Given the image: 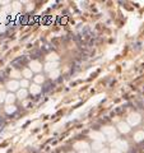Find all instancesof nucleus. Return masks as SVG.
<instances>
[{
    "label": "nucleus",
    "mask_w": 144,
    "mask_h": 153,
    "mask_svg": "<svg viewBox=\"0 0 144 153\" xmlns=\"http://www.w3.org/2000/svg\"><path fill=\"white\" fill-rule=\"evenodd\" d=\"M128 120H129V124H130V125H138L142 119H140L139 114H131L130 116L128 117Z\"/></svg>",
    "instance_id": "f257e3e1"
},
{
    "label": "nucleus",
    "mask_w": 144,
    "mask_h": 153,
    "mask_svg": "<svg viewBox=\"0 0 144 153\" xmlns=\"http://www.w3.org/2000/svg\"><path fill=\"white\" fill-rule=\"evenodd\" d=\"M114 145H115V148L120 149L121 152L128 149V143H126V142H124V140H116V142L114 143Z\"/></svg>",
    "instance_id": "f03ea898"
},
{
    "label": "nucleus",
    "mask_w": 144,
    "mask_h": 153,
    "mask_svg": "<svg viewBox=\"0 0 144 153\" xmlns=\"http://www.w3.org/2000/svg\"><path fill=\"white\" fill-rule=\"evenodd\" d=\"M91 138L94 139V140H97V142L105 140V135L101 134V133H97V131H93V133H91Z\"/></svg>",
    "instance_id": "7ed1b4c3"
},
{
    "label": "nucleus",
    "mask_w": 144,
    "mask_h": 153,
    "mask_svg": "<svg viewBox=\"0 0 144 153\" xmlns=\"http://www.w3.org/2000/svg\"><path fill=\"white\" fill-rule=\"evenodd\" d=\"M103 133L106 134V135H108L110 138H115V135H116V133H115V129H114V128H111V126H106V128H105Z\"/></svg>",
    "instance_id": "20e7f679"
},
{
    "label": "nucleus",
    "mask_w": 144,
    "mask_h": 153,
    "mask_svg": "<svg viewBox=\"0 0 144 153\" xmlns=\"http://www.w3.org/2000/svg\"><path fill=\"white\" fill-rule=\"evenodd\" d=\"M117 128L121 133H129V131H130V128H129V125L126 123H120L117 125Z\"/></svg>",
    "instance_id": "39448f33"
},
{
    "label": "nucleus",
    "mask_w": 144,
    "mask_h": 153,
    "mask_svg": "<svg viewBox=\"0 0 144 153\" xmlns=\"http://www.w3.org/2000/svg\"><path fill=\"white\" fill-rule=\"evenodd\" d=\"M19 86H20V83H18L17 81H12V82H9L8 84H6V87H8L10 91H17Z\"/></svg>",
    "instance_id": "423d86ee"
},
{
    "label": "nucleus",
    "mask_w": 144,
    "mask_h": 153,
    "mask_svg": "<svg viewBox=\"0 0 144 153\" xmlns=\"http://www.w3.org/2000/svg\"><path fill=\"white\" fill-rule=\"evenodd\" d=\"M30 67H31V70L32 72H40L41 70V64L38 61H31Z\"/></svg>",
    "instance_id": "0eeeda50"
},
{
    "label": "nucleus",
    "mask_w": 144,
    "mask_h": 153,
    "mask_svg": "<svg viewBox=\"0 0 144 153\" xmlns=\"http://www.w3.org/2000/svg\"><path fill=\"white\" fill-rule=\"evenodd\" d=\"M75 148H77V149H79L80 152H83V151H87L88 145H87V143H84V142H79V143H77V144H75Z\"/></svg>",
    "instance_id": "6e6552de"
},
{
    "label": "nucleus",
    "mask_w": 144,
    "mask_h": 153,
    "mask_svg": "<svg viewBox=\"0 0 144 153\" xmlns=\"http://www.w3.org/2000/svg\"><path fill=\"white\" fill-rule=\"evenodd\" d=\"M56 67H58V62H56V61H54V62H47L46 67H45V69H46L47 72L51 73L52 69H56Z\"/></svg>",
    "instance_id": "1a4fd4ad"
},
{
    "label": "nucleus",
    "mask_w": 144,
    "mask_h": 153,
    "mask_svg": "<svg viewBox=\"0 0 144 153\" xmlns=\"http://www.w3.org/2000/svg\"><path fill=\"white\" fill-rule=\"evenodd\" d=\"M40 92H41V87L38 84H33L31 87V93H32V95H37V93H40Z\"/></svg>",
    "instance_id": "9d476101"
},
{
    "label": "nucleus",
    "mask_w": 144,
    "mask_h": 153,
    "mask_svg": "<svg viewBox=\"0 0 144 153\" xmlns=\"http://www.w3.org/2000/svg\"><path fill=\"white\" fill-rule=\"evenodd\" d=\"M14 101H15V96H14V95H12V93H10V95L6 96L5 102L8 103V105H13V102H14Z\"/></svg>",
    "instance_id": "9b49d317"
},
{
    "label": "nucleus",
    "mask_w": 144,
    "mask_h": 153,
    "mask_svg": "<svg viewBox=\"0 0 144 153\" xmlns=\"http://www.w3.org/2000/svg\"><path fill=\"white\" fill-rule=\"evenodd\" d=\"M27 97V91L24 88H22L20 91L18 92V98H20V100H23V98H26Z\"/></svg>",
    "instance_id": "f8f14e48"
},
{
    "label": "nucleus",
    "mask_w": 144,
    "mask_h": 153,
    "mask_svg": "<svg viewBox=\"0 0 144 153\" xmlns=\"http://www.w3.org/2000/svg\"><path fill=\"white\" fill-rule=\"evenodd\" d=\"M144 139V131H138V133L135 134V140L136 142H140Z\"/></svg>",
    "instance_id": "ddd939ff"
},
{
    "label": "nucleus",
    "mask_w": 144,
    "mask_h": 153,
    "mask_svg": "<svg viewBox=\"0 0 144 153\" xmlns=\"http://www.w3.org/2000/svg\"><path fill=\"white\" fill-rule=\"evenodd\" d=\"M92 147H93L94 151H100L101 147H102V144H101V142H96V143H93Z\"/></svg>",
    "instance_id": "4468645a"
},
{
    "label": "nucleus",
    "mask_w": 144,
    "mask_h": 153,
    "mask_svg": "<svg viewBox=\"0 0 144 153\" xmlns=\"http://www.w3.org/2000/svg\"><path fill=\"white\" fill-rule=\"evenodd\" d=\"M58 76H59V70H54V72L50 73V78L51 79H56Z\"/></svg>",
    "instance_id": "2eb2a0df"
},
{
    "label": "nucleus",
    "mask_w": 144,
    "mask_h": 153,
    "mask_svg": "<svg viewBox=\"0 0 144 153\" xmlns=\"http://www.w3.org/2000/svg\"><path fill=\"white\" fill-rule=\"evenodd\" d=\"M15 111V107H14L13 105H9L8 107H6V112L8 114H12V112H14Z\"/></svg>",
    "instance_id": "dca6fc26"
},
{
    "label": "nucleus",
    "mask_w": 144,
    "mask_h": 153,
    "mask_svg": "<svg viewBox=\"0 0 144 153\" xmlns=\"http://www.w3.org/2000/svg\"><path fill=\"white\" fill-rule=\"evenodd\" d=\"M23 75L26 76V78H31V75H32V72L28 70V69H26V70H23Z\"/></svg>",
    "instance_id": "f3484780"
},
{
    "label": "nucleus",
    "mask_w": 144,
    "mask_h": 153,
    "mask_svg": "<svg viewBox=\"0 0 144 153\" xmlns=\"http://www.w3.org/2000/svg\"><path fill=\"white\" fill-rule=\"evenodd\" d=\"M47 60H58V55H56V54H51V55H48V56H47Z\"/></svg>",
    "instance_id": "a211bd4d"
},
{
    "label": "nucleus",
    "mask_w": 144,
    "mask_h": 153,
    "mask_svg": "<svg viewBox=\"0 0 144 153\" xmlns=\"http://www.w3.org/2000/svg\"><path fill=\"white\" fill-rule=\"evenodd\" d=\"M34 81H36V83H42V82H44V76L37 75L36 78H34Z\"/></svg>",
    "instance_id": "6ab92c4d"
},
{
    "label": "nucleus",
    "mask_w": 144,
    "mask_h": 153,
    "mask_svg": "<svg viewBox=\"0 0 144 153\" xmlns=\"http://www.w3.org/2000/svg\"><path fill=\"white\" fill-rule=\"evenodd\" d=\"M6 98V95L4 92H0V102H3V101H5Z\"/></svg>",
    "instance_id": "aec40b11"
},
{
    "label": "nucleus",
    "mask_w": 144,
    "mask_h": 153,
    "mask_svg": "<svg viewBox=\"0 0 144 153\" xmlns=\"http://www.w3.org/2000/svg\"><path fill=\"white\" fill-rule=\"evenodd\" d=\"M20 86H22V88H26V87H28V81H22V82H20Z\"/></svg>",
    "instance_id": "412c9836"
},
{
    "label": "nucleus",
    "mask_w": 144,
    "mask_h": 153,
    "mask_svg": "<svg viewBox=\"0 0 144 153\" xmlns=\"http://www.w3.org/2000/svg\"><path fill=\"white\" fill-rule=\"evenodd\" d=\"M110 153H122V152L120 151V149H117V148H112Z\"/></svg>",
    "instance_id": "4be33fe9"
},
{
    "label": "nucleus",
    "mask_w": 144,
    "mask_h": 153,
    "mask_svg": "<svg viewBox=\"0 0 144 153\" xmlns=\"http://www.w3.org/2000/svg\"><path fill=\"white\" fill-rule=\"evenodd\" d=\"M80 153H88V152H87V151H83V152H80Z\"/></svg>",
    "instance_id": "5701e85b"
}]
</instances>
